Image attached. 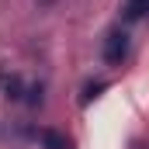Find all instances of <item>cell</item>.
<instances>
[{
  "label": "cell",
  "instance_id": "6da1fadb",
  "mask_svg": "<svg viewBox=\"0 0 149 149\" xmlns=\"http://www.w3.org/2000/svg\"><path fill=\"white\" fill-rule=\"evenodd\" d=\"M128 49H132V42H128V35L125 31H111V35L104 38V63L108 66H121L125 59H128Z\"/></svg>",
  "mask_w": 149,
  "mask_h": 149
},
{
  "label": "cell",
  "instance_id": "7a4b0ae2",
  "mask_svg": "<svg viewBox=\"0 0 149 149\" xmlns=\"http://www.w3.org/2000/svg\"><path fill=\"white\" fill-rule=\"evenodd\" d=\"M0 90H3V97H10V101H24L28 83H24L17 73H0Z\"/></svg>",
  "mask_w": 149,
  "mask_h": 149
},
{
  "label": "cell",
  "instance_id": "277c9868",
  "mask_svg": "<svg viewBox=\"0 0 149 149\" xmlns=\"http://www.w3.org/2000/svg\"><path fill=\"white\" fill-rule=\"evenodd\" d=\"M146 14H149V0H128V7H125V17L128 21H139Z\"/></svg>",
  "mask_w": 149,
  "mask_h": 149
},
{
  "label": "cell",
  "instance_id": "3957f363",
  "mask_svg": "<svg viewBox=\"0 0 149 149\" xmlns=\"http://www.w3.org/2000/svg\"><path fill=\"white\" fill-rule=\"evenodd\" d=\"M38 142H42V149H70V139L59 128H42L38 132Z\"/></svg>",
  "mask_w": 149,
  "mask_h": 149
},
{
  "label": "cell",
  "instance_id": "5b68a950",
  "mask_svg": "<svg viewBox=\"0 0 149 149\" xmlns=\"http://www.w3.org/2000/svg\"><path fill=\"white\" fill-rule=\"evenodd\" d=\"M104 87H108L104 80H94V83H87V87H83V97H80V101H83V104H90V101H94V97H97V94H101Z\"/></svg>",
  "mask_w": 149,
  "mask_h": 149
}]
</instances>
